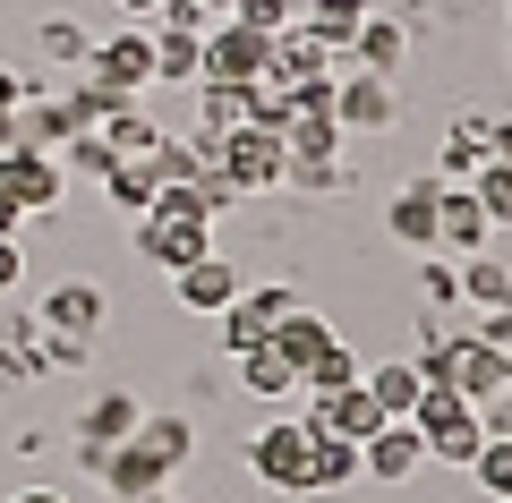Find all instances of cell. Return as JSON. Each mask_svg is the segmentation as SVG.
I'll return each mask as SVG.
<instances>
[{
	"mask_svg": "<svg viewBox=\"0 0 512 503\" xmlns=\"http://www.w3.org/2000/svg\"><path fill=\"white\" fill-rule=\"evenodd\" d=\"M291 307H299V290H282V282L248 290V282H239V299L214 316V324H222V350H231V359H239V350H265V333H274Z\"/></svg>",
	"mask_w": 512,
	"mask_h": 503,
	"instance_id": "8",
	"label": "cell"
},
{
	"mask_svg": "<svg viewBox=\"0 0 512 503\" xmlns=\"http://www.w3.org/2000/svg\"><path fill=\"white\" fill-rule=\"evenodd\" d=\"M137 418H146V401H137V393H103V401H86V418H77V427H86V452L128 444V435H137Z\"/></svg>",
	"mask_w": 512,
	"mask_h": 503,
	"instance_id": "21",
	"label": "cell"
},
{
	"mask_svg": "<svg viewBox=\"0 0 512 503\" xmlns=\"http://www.w3.org/2000/svg\"><path fill=\"white\" fill-rule=\"evenodd\" d=\"M333 120H342V137H384V128L402 120V94H393V77H376V69H342V77H333Z\"/></svg>",
	"mask_w": 512,
	"mask_h": 503,
	"instance_id": "6",
	"label": "cell"
},
{
	"mask_svg": "<svg viewBox=\"0 0 512 503\" xmlns=\"http://www.w3.org/2000/svg\"><path fill=\"white\" fill-rule=\"evenodd\" d=\"M350 478H359V444H342V435H316V452H308V495H342Z\"/></svg>",
	"mask_w": 512,
	"mask_h": 503,
	"instance_id": "27",
	"label": "cell"
},
{
	"mask_svg": "<svg viewBox=\"0 0 512 503\" xmlns=\"http://www.w3.org/2000/svg\"><path fill=\"white\" fill-rule=\"evenodd\" d=\"M410 427L427 435V461H444V469H470L478 444H487V418H478V401H461L453 384H427L419 410H410Z\"/></svg>",
	"mask_w": 512,
	"mask_h": 503,
	"instance_id": "2",
	"label": "cell"
},
{
	"mask_svg": "<svg viewBox=\"0 0 512 503\" xmlns=\"http://www.w3.org/2000/svg\"><path fill=\"white\" fill-rule=\"evenodd\" d=\"M18 103H26V77H18V69H0V111H18Z\"/></svg>",
	"mask_w": 512,
	"mask_h": 503,
	"instance_id": "41",
	"label": "cell"
},
{
	"mask_svg": "<svg viewBox=\"0 0 512 503\" xmlns=\"http://www.w3.org/2000/svg\"><path fill=\"white\" fill-rule=\"evenodd\" d=\"M120 9H128V18H137V26H146V18H154V9H163V0H120Z\"/></svg>",
	"mask_w": 512,
	"mask_h": 503,
	"instance_id": "44",
	"label": "cell"
},
{
	"mask_svg": "<svg viewBox=\"0 0 512 503\" xmlns=\"http://www.w3.org/2000/svg\"><path fill=\"white\" fill-rule=\"evenodd\" d=\"M222 9H231V0H222Z\"/></svg>",
	"mask_w": 512,
	"mask_h": 503,
	"instance_id": "48",
	"label": "cell"
},
{
	"mask_svg": "<svg viewBox=\"0 0 512 503\" xmlns=\"http://www.w3.org/2000/svg\"><path fill=\"white\" fill-rule=\"evenodd\" d=\"M9 145H18V120H9V111H0V154H9Z\"/></svg>",
	"mask_w": 512,
	"mask_h": 503,
	"instance_id": "45",
	"label": "cell"
},
{
	"mask_svg": "<svg viewBox=\"0 0 512 503\" xmlns=\"http://www.w3.org/2000/svg\"><path fill=\"white\" fill-rule=\"evenodd\" d=\"M171 299H180L188 316H222V307L239 299L231 256H197V265H180V273H171Z\"/></svg>",
	"mask_w": 512,
	"mask_h": 503,
	"instance_id": "15",
	"label": "cell"
},
{
	"mask_svg": "<svg viewBox=\"0 0 512 503\" xmlns=\"http://www.w3.org/2000/svg\"><path fill=\"white\" fill-rule=\"evenodd\" d=\"M419 469H427V435L410 427V418H384L359 444V478H376V486H410Z\"/></svg>",
	"mask_w": 512,
	"mask_h": 503,
	"instance_id": "9",
	"label": "cell"
},
{
	"mask_svg": "<svg viewBox=\"0 0 512 503\" xmlns=\"http://www.w3.org/2000/svg\"><path fill=\"white\" fill-rule=\"evenodd\" d=\"M86 469H94V478H103L120 503H137V495H163V486H171V469L154 461V452L137 444V435H128V444H111V452H86Z\"/></svg>",
	"mask_w": 512,
	"mask_h": 503,
	"instance_id": "14",
	"label": "cell"
},
{
	"mask_svg": "<svg viewBox=\"0 0 512 503\" xmlns=\"http://www.w3.org/2000/svg\"><path fill=\"white\" fill-rule=\"evenodd\" d=\"M436 248L444 256H478V248H487V214H478L470 188H444V197H436Z\"/></svg>",
	"mask_w": 512,
	"mask_h": 503,
	"instance_id": "19",
	"label": "cell"
},
{
	"mask_svg": "<svg viewBox=\"0 0 512 503\" xmlns=\"http://www.w3.org/2000/svg\"><path fill=\"white\" fill-rule=\"evenodd\" d=\"M282 145H291V154H342V120H333V111H291V120H282Z\"/></svg>",
	"mask_w": 512,
	"mask_h": 503,
	"instance_id": "32",
	"label": "cell"
},
{
	"mask_svg": "<svg viewBox=\"0 0 512 503\" xmlns=\"http://www.w3.org/2000/svg\"><path fill=\"white\" fill-rule=\"evenodd\" d=\"M137 256H146V265H163V273H180V265H197V256H214V222L188 205V188H163V197L137 214Z\"/></svg>",
	"mask_w": 512,
	"mask_h": 503,
	"instance_id": "1",
	"label": "cell"
},
{
	"mask_svg": "<svg viewBox=\"0 0 512 503\" xmlns=\"http://www.w3.org/2000/svg\"><path fill=\"white\" fill-rule=\"evenodd\" d=\"M103 197L120 205L128 222H137V214H146L154 197H163V180H154V162H111V171H103Z\"/></svg>",
	"mask_w": 512,
	"mask_h": 503,
	"instance_id": "28",
	"label": "cell"
},
{
	"mask_svg": "<svg viewBox=\"0 0 512 503\" xmlns=\"http://www.w3.org/2000/svg\"><path fill=\"white\" fill-rule=\"evenodd\" d=\"M239 384H248L256 401H291L299 393V367L274 359V350H239Z\"/></svg>",
	"mask_w": 512,
	"mask_h": 503,
	"instance_id": "29",
	"label": "cell"
},
{
	"mask_svg": "<svg viewBox=\"0 0 512 503\" xmlns=\"http://www.w3.org/2000/svg\"><path fill=\"white\" fill-rule=\"evenodd\" d=\"M35 43H43V60H60V69H86V52H94V35L77 18H43Z\"/></svg>",
	"mask_w": 512,
	"mask_h": 503,
	"instance_id": "37",
	"label": "cell"
},
{
	"mask_svg": "<svg viewBox=\"0 0 512 503\" xmlns=\"http://www.w3.org/2000/svg\"><path fill=\"white\" fill-rule=\"evenodd\" d=\"M197 137H231L239 120H248V86H197Z\"/></svg>",
	"mask_w": 512,
	"mask_h": 503,
	"instance_id": "34",
	"label": "cell"
},
{
	"mask_svg": "<svg viewBox=\"0 0 512 503\" xmlns=\"http://www.w3.org/2000/svg\"><path fill=\"white\" fill-rule=\"evenodd\" d=\"M103 145H111V154H120V162H146L154 145H163V128H154L146 111L128 103V111H111V120H103Z\"/></svg>",
	"mask_w": 512,
	"mask_h": 503,
	"instance_id": "31",
	"label": "cell"
},
{
	"mask_svg": "<svg viewBox=\"0 0 512 503\" xmlns=\"http://www.w3.org/2000/svg\"><path fill=\"white\" fill-rule=\"evenodd\" d=\"M265 69H274V35H256V26H239V18L205 26V77L197 86H248V77H265Z\"/></svg>",
	"mask_w": 512,
	"mask_h": 503,
	"instance_id": "5",
	"label": "cell"
},
{
	"mask_svg": "<svg viewBox=\"0 0 512 503\" xmlns=\"http://www.w3.org/2000/svg\"><path fill=\"white\" fill-rule=\"evenodd\" d=\"M470 478H478V495H487V503H512V435H487V444H478Z\"/></svg>",
	"mask_w": 512,
	"mask_h": 503,
	"instance_id": "35",
	"label": "cell"
},
{
	"mask_svg": "<svg viewBox=\"0 0 512 503\" xmlns=\"http://www.w3.org/2000/svg\"><path fill=\"white\" fill-rule=\"evenodd\" d=\"M504 9H512V0H504Z\"/></svg>",
	"mask_w": 512,
	"mask_h": 503,
	"instance_id": "49",
	"label": "cell"
},
{
	"mask_svg": "<svg viewBox=\"0 0 512 503\" xmlns=\"http://www.w3.org/2000/svg\"><path fill=\"white\" fill-rule=\"evenodd\" d=\"M478 342H487V359H495V376L512 384V307H478Z\"/></svg>",
	"mask_w": 512,
	"mask_h": 503,
	"instance_id": "39",
	"label": "cell"
},
{
	"mask_svg": "<svg viewBox=\"0 0 512 503\" xmlns=\"http://www.w3.org/2000/svg\"><path fill=\"white\" fill-rule=\"evenodd\" d=\"M18 222H26V214H18L9 197H0V239H18Z\"/></svg>",
	"mask_w": 512,
	"mask_h": 503,
	"instance_id": "43",
	"label": "cell"
},
{
	"mask_svg": "<svg viewBox=\"0 0 512 503\" xmlns=\"http://www.w3.org/2000/svg\"><path fill=\"white\" fill-rule=\"evenodd\" d=\"M359 180L342 154H291L282 162V188H299V197H342V188Z\"/></svg>",
	"mask_w": 512,
	"mask_h": 503,
	"instance_id": "26",
	"label": "cell"
},
{
	"mask_svg": "<svg viewBox=\"0 0 512 503\" xmlns=\"http://www.w3.org/2000/svg\"><path fill=\"white\" fill-rule=\"evenodd\" d=\"M402 60H410V18H384V9H367V18H359V35H350V69L393 77Z\"/></svg>",
	"mask_w": 512,
	"mask_h": 503,
	"instance_id": "16",
	"label": "cell"
},
{
	"mask_svg": "<svg viewBox=\"0 0 512 503\" xmlns=\"http://www.w3.org/2000/svg\"><path fill=\"white\" fill-rule=\"evenodd\" d=\"M86 77H103V86H120V94H146L154 86V26H120V35H103L86 52Z\"/></svg>",
	"mask_w": 512,
	"mask_h": 503,
	"instance_id": "10",
	"label": "cell"
},
{
	"mask_svg": "<svg viewBox=\"0 0 512 503\" xmlns=\"http://www.w3.org/2000/svg\"><path fill=\"white\" fill-rule=\"evenodd\" d=\"M419 290H427V307H461V256L427 248L419 256Z\"/></svg>",
	"mask_w": 512,
	"mask_h": 503,
	"instance_id": "38",
	"label": "cell"
},
{
	"mask_svg": "<svg viewBox=\"0 0 512 503\" xmlns=\"http://www.w3.org/2000/svg\"><path fill=\"white\" fill-rule=\"evenodd\" d=\"M308 452H316V427L308 418H274V427L248 435V469L282 495H308Z\"/></svg>",
	"mask_w": 512,
	"mask_h": 503,
	"instance_id": "4",
	"label": "cell"
},
{
	"mask_svg": "<svg viewBox=\"0 0 512 503\" xmlns=\"http://www.w3.org/2000/svg\"><path fill=\"white\" fill-rule=\"evenodd\" d=\"M504 307H512V282H504Z\"/></svg>",
	"mask_w": 512,
	"mask_h": 503,
	"instance_id": "47",
	"label": "cell"
},
{
	"mask_svg": "<svg viewBox=\"0 0 512 503\" xmlns=\"http://www.w3.org/2000/svg\"><path fill=\"white\" fill-rule=\"evenodd\" d=\"M504 282H512V265H495L487 248L461 256V299H470V307H504Z\"/></svg>",
	"mask_w": 512,
	"mask_h": 503,
	"instance_id": "36",
	"label": "cell"
},
{
	"mask_svg": "<svg viewBox=\"0 0 512 503\" xmlns=\"http://www.w3.org/2000/svg\"><path fill=\"white\" fill-rule=\"evenodd\" d=\"M26 282V248H18V239H0V290H18Z\"/></svg>",
	"mask_w": 512,
	"mask_h": 503,
	"instance_id": "40",
	"label": "cell"
},
{
	"mask_svg": "<svg viewBox=\"0 0 512 503\" xmlns=\"http://www.w3.org/2000/svg\"><path fill=\"white\" fill-rule=\"evenodd\" d=\"M359 376H367L359 350H350V342H325L308 367H299V393H342V384H359Z\"/></svg>",
	"mask_w": 512,
	"mask_h": 503,
	"instance_id": "30",
	"label": "cell"
},
{
	"mask_svg": "<svg viewBox=\"0 0 512 503\" xmlns=\"http://www.w3.org/2000/svg\"><path fill=\"white\" fill-rule=\"evenodd\" d=\"M111 324V299H103V282H52L43 290V333H60V342H94Z\"/></svg>",
	"mask_w": 512,
	"mask_h": 503,
	"instance_id": "11",
	"label": "cell"
},
{
	"mask_svg": "<svg viewBox=\"0 0 512 503\" xmlns=\"http://www.w3.org/2000/svg\"><path fill=\"white\" fill-rule=\"evenodd\" d=\"M197 77H205V35L154 26V86H197Z\"/></svg>",
	"mask_w": 512,
	"mask_h": 503,
	"instance_id": "22",
	"label": "cell"
},
{
	"mask_svg": "<svg viewBox=\"0 0 512 503\" xmlns=\"http://www.w3.org/2000/svg\"><path fill=\"white\" fill-rule=\"evenodd\" d=\"M325 342H333V324L316 316V307H291V316H282L274 333H265V350H274V359H291V367H308Z\"/></svg>",
	"mask_w": 512,
	"mask_h": 503,
	"instance_id": "25",
	"label": "cell"
},
{
	"mask_svg": "<svg viewBox=\"0 0 512 503\" xmlns=\"http://www.w3.org/2000/svg\"><path fill=\"white\" fill-rule=\"evenodd\" d=\"M436 197H444L436 171H427V180H402V188H393V205H384V231H393V248H410V256L436 248Z\"/></svg>",
	"mask_w": 512,
	"mask_h": 503,
	"instance_id": "13",
	"label": "cell"
},
{
	"mask_svg": "<svg viewBox=\"0 0 512 503\" xmlns=\"http://www.w3.org/2000/svg\"><path fill=\"white\" fill-rule=\"evenodd\" d=\"M470 197H478V214H487V231H512V162H478Z\"/></svg>",
	"mask_w": 512,
	"mask_h": 503,
	"instance_id": "33",
	"label": "cell"
},
{
	"mask_svg": "<svg viewBox=\"0 0 512 503\" xmlns=\"http://www.w3.org/2000/svg\"><path fill=\"white\" fill-rule=\"evenodd\" d=\"M282 162H291L282 128H256V120H239L231 137L214 145V171L239 188V197H265V188H282Z\"/></svg>",
	"mask_w": 512,
	"mask_h": 503,
	"instance_id": "3",
	"label": "cell"
},
{
	"mask_svg": "<svg viewBox=\"0 0 512 503\" xmlns=\"http://www.w3.org/2000/svg\"><path fill=\"white\" fill-rule=\"evenodd\" d=\"M9 503H69V495H60V486H18Z\"/></svg>",
	"mask_w": 512,
	"mask_h": 503,
	"instance_id": "42",
	"label": "cell"
},
{
	"mask_svg": "<svg viewBox=\"0 0 512 503\" xmlns=\"http://www.w3.org/2000/svg\"><path fill=\"white\" fill-rule=\"evenodd\" d=\"M0 197L18 205V214H52V205L69 197V171H60V154L9 145V154H0Z\"/></svg>",
	"mask_w": 512,
	"mask_h": 503,
	"instance_id": "7",
	"label": "cell"
},
{
	"mask_svg": "<svg viewBox=\"0 0 512 503\" xmlns=\"http://www.w3.org/2000/svg\"><path fill=\"white\" fill-rule=\"evenodd\" d=\"M137 503H171V486H163V495H137Z\"/></svg>",
	"mask_w": 512,
	"mask_h": 503,
	"instance_id": "46",
	"label": "cell"
},
{
	"mask_svg": "<svg viewBox=\"0 0 512 503\" xmlns=\"http://www.w3.org/2000/svg\"><path fill=\"white\" fill-rule=\"evenodd\" d=\"M478 162H487V137H478V111H461L453 128H444V154H436V180L444 188H470Z\"/></svg>",
	"mask_w": 512,
	"mask_h": 503,
	"instance_id": "23",
	"label": "cell"
},
{
	"mask_svg": "<svg viewBox=\"0 0 512 503\" xmlns=\"http://www.w3.org/2000/svg\"><path fill=\"white\" fill-rule=\"evenodd\" d=\"M18 145H35V154H60V145L77 137V111H69V94H26L18 111Z\"/></svg>",
	"mask_w": 512,
	"mask_h": 503,
	"instance_id": "17",
	"label": "cell"
},
{
	"mask_svg": "<svg viewBox=\"0 0 512 503\" xmlns=\"http://www.w3.org/2000/svg\"><path fill=\"white\" fill-rule=\"evenodd\" d=\"M359 384L376 393V410H384V418H410V410H419V393H427L419 359H376V367H367Z\"/></svg>",
	"mask_w": 512,
	"mask_h": 503,
	"instance_id": "20",
	"label": "cell"
},
{
	"mask_svg": "<svg viewBox=\"0 0 512 503\" xmlns=\"http://www.w3.org/2000/svg\"><path fill=\"white\" fill-rule=\"evenodd\" d=\"M308 418L316 435H342V444H367V435L384 427V410H376V393H367V384H342V393H308Z\"/></svg>",
	"mask_w": 512,
	"mask_h": 503,
	"instance_id": "12",
	"label": "cell"
},
{
	"mask_svg": "<svg viewBox=\"0 0 512 503\" xmlns=\"http://www.w3.org/2000/svg\"><path fill=\"white\" fill-rule=\"evenodd\" d=\"M137 444H146L154 461H163L171 478H180V469H188V452H197V427H188L180 410H146V418H137Z\"/></svg>",
	"mask_w": 512,
	"mask_h": 503,
	"instance_id": "24",
	"label": "cell"
},
{
	"mask_svg": "<svg viewBox=\"0 0 512 503\" xmlns=\"http://www.w3.org/2000/svg\"><path fill=\"white\" fill-rule=\"evenodd\" d=\"M342 69H350V60H342V52H325L308 26H282V35H274V69H265V77L299 86V77H342Z\"/></svg>",
	"mask_w": 512,
	"mask_h": 503,
	"instance_id": "18",
	"label": "cell"
}]
</instances>
